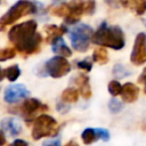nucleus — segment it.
I'll return each mask as SVG.
<instances>
[{
    "instance_id": "nucleus-1",
    "label": "nucleus",
    "mask_w": 146,
    "mask_h": 146,
    "mask_svg": "<svg viewBox=\"0 0 146 146\" xmlns=\"http://www.w3.org/2000/svg\"><path fill=\"white\" fill-rule=\"evenodd\" d=\"M36 29L38 23L30 19L27 22L17 24L9 30L8 39L19 54L30 56L39 51L42 36L39 32H36Z\"/></svg>"
},
{
    "instance_id": "nucleus-2",
    "label": "nucleus",
    "mask_w": 146,
    "mask_h": 146,
    "mask_svg": "<svg viewBox=\"0 0 146 146\" xmlns=\"http://www.w3.org/2000/svg\"><path fill=\"white\" fill-rule=\"evenodd\" d=\"M91 42L102 47H108L114 50H120L124 47V34L120 26H108L103 22L96 32H94Z\"/></svg>"
},
{
    "instance_id": "nucleus-3",
    "label": "nucleus",
    "mask_w": 146,
    "mask_h": 146,
    "mask_svg": "<svg viewBox=\"0 0 146 146\" xmlns=\"http://www.w3.org/2000/svg\"><path fill=\"white\" fill-rule=\"evenodd\" d=\"M50 13L54 16L63 17L66 24H75L80 21L83 14H86V1L72 0L67 3H62L51 8Z\"/></svg>"
},
{
    "instance_id": "nucleus-4",
    "label": "nucleus",
    "mask_w": 146,
    "mask_h": 146,
    "mask_svg": "<svg viewBox=\"0 0 146 146\" xmlns=\"http://www.w3.org/2000/svg\"><path fill=\"white\" fill-rule=\"evenodd\" d=\"M36 11H38V7H36L35 3H33L29 0H19L17 2H15L6 11V14H3V16H1V18H0V29L2 30L5 26L15 23L19 18H22L26 15L35 14Z\"/></svg>"
},
{
    "instance_id": "nucleus-5",
    "label": "nucleus",
    "mask_w": 146,
    "mask_h": 146,
    "mask_svg": "<svg viewBox=\"0 0 146 146\" xmlns=\"http://www.w3.org/2000/svg\"><path fill=\"white\" fill-rule=\"evenodd\" d=\"M57 132H58V123L50 115L41 114L33 122L32 138L34 140H39L44 137L56 136Z\"/></svg>"
},
{
    "instance_id": "nucleus-6",
    "label": "nucleus",
    "mask_w": 146,
    "mask_h": 146,
    "mask_svg": "<svg viewBox=\"0 0 146 146\" xmlns=\"http://www.w3.org/2000/svg\"><path fill=\"white\" fill-rule=\"evenodd\" d=\"M94 31L87 24H79L74 26L70 31V39L72 47L80 52H84L88 50L91 38H92Z\"/></svg>"
},
{
    "instance_id": "nucleus-7",
    "label": "nucleus",
    "mask_w": 146,
    "mask_h": 146,
    "mask_svg": "<svg viewBox=\"0 0 146 146\" xmlns=\"http://www.w3.org/2000/svg\"><path fill=\"white\" fill-rule=\"evenodd\" d=\"M43 71H44L46 75L58 79V78H62V76L66 75L67 73H70L71 64L68 63L66 57L58 55V56H55L46 62V64L43 66Z\"/></svg>"
},
{
    "instance_id": "nucleus-8",
    "label": "nucleus",
    "mask_w": 146,
    "mask_h": 146,
    "mask_svg": "<svg viewBox=\"0 0 146 146\" xmlns=\"http://www.w3.org/2000/svg\"><path fill=\"white\" fill-rule=\"evenodd\" d=\"M130 60L136 66L141 65L146 62V34L144 32L138 33L135 39Z\"/></svg>"
},
{
    "instance_id": "nucleus-9",
    "label": "nucleus",
    "mask_w": 146,
    "mask_h": 146,
    "mask_svg": "<svg viewBox=\"0 0 146 146\" xmlns=\"http://www.w3.org/2000/svg\"><path fill=\"white\" fill-rule=\"evenodd\" d=\"M48 110V106L42 104L39 99H35V98H27L23 102V104L19 106L18 108V112L19 114L26 120V121H30L32 119H34L35 114L41 112V111H47Z\"/></svg>"
},
{
    "instance_id": "nucleus-10",
    "label": "nucleus",
    "mask_w": 146,
    "mask_h": 146,
    "mask_svg": "<svg viewBox=\"0 0 146 146\" xmlns=\"http://www.w3.org/2000/svg\"><path fill=\"white\" fill-rule=\"evenodd\" d=\"M29 95V90L24 84H11L8 86L3 94V99L7 103H16L21 99L26 98Z\"/></svg>"
},
{
    "instance_id": "nucleus-11",
    "label": "nucleus",
    "mask_w": 146,
    "mask_h": 146,
    "mask_svg": "<svg viewBox=\"0 0 146 146\" xmlns=\"http://www.w3.org/2000/svg\"><path fill=\"white\" fill-rule=\"evenodd\" d=\"M81 138L86 145L92 144L98 139L107 141L110 139V132H108V130H106L104 128H96V129L95 128H87L81 133Z\"/></svg>"
},
{
    "instance_id": "nucleus-12",
    "label": "nucleus",
    "mask_w": 146,
    "mask_h": 146,
    "mask_svg": "<svg viewBox=\"0 0 146 146\" xmlns=\"http://www.w3.org/2000/svg\"><path fill=\"white\" fill-rule=\"evenodd\" d=\"M72 81L75 83V86L78 87L79 92L81 94V96L84 99H89L92 95L91 92V88H90V82H89V78L86 74H78L76 76H74L72 79Z\"/></svg>"
},
{
    "instance_id": "nucleus-13",
    "label": "nucleus",
    "mask_w": 146,
    "mask_h": 146,
    "mask_svg": "<svg viewBox=\"0 0 146 146\" xmlns=\"http://www.w3.org/2000/svg\"><path fill=\"white\" fill-rule=\"evenodd\" d=\"M138 95H139V88L136 84H133L131 82H128V83L122 86L121 97H122L123 102H125V103H133V102L137 100Z\"/></svg>"
},
{
    "instance_id": "nucleus-14",
    "label": "nucleus",
    "mask_w": 146,
    "mask_h": 146,
    "mask_svg": "<svg viewBox=\"0 0 146 146\" xmlns=\"http://www.w3.org/2000/svg\"><path fill=\"white\" fill-rule=\"evenodd\" d=\"M1 128L9 133L11 137H16L22 132V125L18 122V120L14 117H6L1 121Z\"/></svg>"
},
{
    "instance_id": "nucleus-15",
    "label": "nucleus",
    "mask_w": 146,
    "mask_h": 146,
    "mask_svg": "<svg viewBox=\"0 0 146 146\" xmlns=\"http://www.w3.org/2000/svg\"><path fill=\"white\" fill-rule=\"evenodd\" d=\"M44 31L47 33L46 42L51 43L57 38H60L64 33H66L67 30H66V27L64 25H60V26H57V25H47V26H44Z\"/></svg>"
},
{
    "instance_id": "nucleus-16",
    "label": "nucleus",
    "mask_w": 146,
    "mask_h": 146,
    "mask_svg": "<svg viewBox=\"0 0 146 146\" xmlns=\"http://www.w3.org/2000/svg\"><path fill=\"white\" fill-rule=\"evenodd\" d=\"M51 44H52V47H51L52 48V51L55 54H57L59 56H64V57H70L72 55L71 49L66 46V43L62 39V36L60 38H57L55 41H52Z\"/></svg>"
},
{
    "instance_id": "nucleus-17",
    "label": "nucleus",
    "mask_w": 146,
    "mask_h": 146,
    "mask_svg": "<svg viewBox=\"0 0 146 146\" xmlns=\"http://www.w3.org/2000/svg\"><path fill=\"white\" fill-rule=\"evenodd\" d=\"M79 94L80 92L78 89L73 87H68L62 92V100L65 103H75L79 99Z\"/></svg>"
},
{
    "instance_id": "nucleus-18",
    "label": "nucleus",
    "mask_w": 146,
    "mask_h": 146,
    "mask_svg": "<svg viewBox=\"0 0 146 146\" xmlns=\"http://www.w3.org/2000/svg\"><path fill=\"white\" fill-rule=\"evenodd\" d=\"M92 59L94 62L103 65V64H106L108 62V54L106 51V49L104 47H99L97 49L94 50V54H92Z\"/></svg>"
},
{
    "instance_id": "nucleus-19",
    "label": "nucleus",
    "mask_w": 146,
    "mask_h": 146,
    "mask_svg": "<svg viewBox=\"0 0 146 146\" xmlns=\"http://www.w3.org/2000/svg\"><path fill=\"white\" fill-rule=\"evenodd\" d=\"M3 73H5V76L10 81V82H14L16 81L19 75H21V68L18 65H11L9 67H7L6 70H3Z\"/></svg>"
},
{
    "instance_id": "nucleus-20",
    "label": "nucleus",
    "mask_w": 146,
    "mask_h": 146,
    "mask_svg": "<svg viewBox=\"0 0 146 146\" xmlns=\"http://www.w3.org/2000/svg\"><path fill=\"white\" fill-rule=\"evenodd\" d=\"M108 92L112 95V96H117V95H121L122 92V86L119 81L116 80H112L110 83H108Z\"/></svg>"
},
{
    "instance_id": "nucleus-21",
    "label": "nucleus",
    "mask_w": 146,
    "mask_h": 146,
    "mask_svg": "<svg viewBox=\"0 0 146 146\" xmlns=\"http://www.w3.org/2000/svg\"><path fill=\"white\" fill-rule=\"evenodd\" d=\"M16 56V49L14 48H3L0 49V62L11 59Z\"/></svg>"
},
{
    "instance_id": "nucleus-22",
    "label": "nucleus",
    "mask_w": 146,
    "mask_h": 146,
    "mask_svg": "<svg viewBox=\"0 0 146 146\" xmlns=\"http://www.w3.org/2000/svg\"><path fill=\"white\" fill-rule=\"evenodd\" d=\"M113 74H114L115 76H117V78H124V76L129 75L130 72H129L124 66H122L121 64H116V65L113 67Z\"/></svg>"
},
{
    "instance_id": "nucleus-23",
    "label": "nucleus",
    "mask_w": 146,
    "mask_h": 146,
    "mask_svg": "<svg viewBox=\"0 0 146 146\" xmlns=\"http://www.w3.org/2000/svg\"><path fill=\"white\" fill-rule=\"evenodd\" d=\"M137 15H143L146 11V0H135V8Z\"/></svg>"
},
{
    "instance_id": "nucleus-24",
    "label": "nucleus",
    "mask_w": 146,
    "mask_h": 146,
    "mask_svg": "<svg viewBox=\"0 0 146 146\" xmlns=\"http://www.w3.org/2000/svg\"><path fill=\"white\" fill-rule=\"evenodd\" d=\"M108 108L112 113H119L121 110H122V103L116 100V99H111L110 103H108Z\"/></svg>"
},
{
    "instance_id": "nucleus-25",
    "label": "nucleus",
    "mask_w": 146,
    "mask_h": 146,
    "mask_svg": "<svg viewBox=\"0 0 146 146\" xmlns=\"http://www.w3.org/2000/svg\"><path fill=\"white\" fill-rule=\"evenodd\" d=\"M76 66H78L80 70H83V71H87V72L91 71V68H92V64H91V62L89 60V58H86V59H83V60L76 62Z\"/></svg>"
},
{
    "instance_id": "nucleus-26",
    "label": "nucleus",
    "mask_w": 146,
    "mask_h": 146,
    "mask_svg": "<svg viewBox=\"0 0 146 146\" xmlns=\"http://www.w3.org/2000/svg\"><path fill=\"white\" fill-rule=\"evenodd\" d=\"M96 8V3L94 0H88L86 1V14L87 15H92Z\"/></svg>"
},
{
    "instance_id": "nucleus-27",
    "label": "nucleus",
    "mask_w": 146,
    "mask_h": 146,
    "mask_svg": "<svg viewBox=\"0 0 146 146\" xmlns=\"http://www.w3.org/2000/svg\"><path fill=\"white\" fill-rule=\"evenodd\" d=\"M68 110H70V106L65 105V102L62 100V103L57 104V111L59 113H66V112H68Z\"/></svg>"
},
{
    "instance_id": "nucleus-28",
    "label": "nucleus",
    "mask_w": 146,
    "mask_h": 146,
    "mask_svg": "<svg viewBox=\"0 0 146 146\" xmlns=\"http://www.w3.org/2000/svg\"><path fill=\"white\" fill-rule=\"evenodd\" d=\"M42 146H62L60 145V139H52V140H47L42 144Z\"/></svg>"
},
{
    "instance_id": "nucleus-29",
    "label": "nucleus",
    "mask_w": 146,
    "mask_h": 146,
    "mask_svg": "<svg viewBox=\"0 0 146 146\" xmlns=\"http://www.w3.org/2000/svg\"><path fill=\"white\" fill-rule=\"evenodd\" d=\"M120 3L125 7V8H130V9H133L135 7V0H119Z\"/></svg>"
},
{
    "instance_id": "nucleus-30",
    "label": "nucleus",
    "mask_w": 146,
    "mask_h": 146,
    "mask_svg": "<svg viewBox=\"0 0 146 146\" xmlns=\"http://www.w3.org/2000/svg\"><path fill=\"white\" fill-rule=\"evenodd\" d=\"M8 146H29V145H27V143H26L25 140H23V139H16V140H14L11 144H9Z\"/></svg>"
},
{
    "instance_id": "nucleus-31",
    "label": "nucleus",
    "mask_w": 146,
    "mask_h": 146,
    "mask_svg": "<svg viewBox=\"0 0 146 146\" xmlns=\"http://www.w3.org/2000/svg\"><path fill=\"white\" fill-rule=\"evenodd\" d=\"M138 82H139V83H144V84H146V67L143 70L141 74L139 75V78H138Z\"/></svg>"
},
{
    "instance_id": "nucleus-32",
    "label": "nucleus",
    "mask_w": 146,
    "mask_h": 146,
    "mask_svg": "<svg viewBox=\"0 0 146 146\" xmlns=\"http://www.w3.org/2000/svg\"><path fill=\"white\" fill-rule=\"evenodd\" d=\"M6 144V137L3 135V132L0 130V146H3Z\"/></svg>"
},
{
    "instance_id": "nucleus-33",
    "label": "nucleus",
    "mask_w": 146,
    "mask_h": 146,
    "mask_svg": "<svg viewBox=\"0 0 146 146\" xmlns=\"http://www.w3.org/2000/svg\"><path fill=\"white\" fill-rule=\"evenodd\" d=\"M64 146H79V144H78L75 140H70V141H67Z\"/></svg>"
},
{
    "instance_id": "nucleus-34",
    "label": "nucleus",
    "mask_w": 146,
    "mask_h": 146,
    "mask_svg": "<svg viewBox=\"0 0 146 146\" xmlns=\"http://www.w3.org/2000/svg\"><path fill=\"white\" fill-rule=\"evenodd\" d=\"M3 76H5V73H3V71H2L1 67H0V81L3 79Z\"/></svg>"
},
{
    "instance_id": "nucleus-35",
    "label": "nucleus",
    "mask_w": 146,
    "mask_h": 146,
    "mask_svg": "<svg viewBox=\"0 0 146 146\" xmlns=\"http://www.w3.org/2000/svg\"><path fill=\"white\" fill-rule=\"evenodd\" d=\"M145 92H146V87H145Z\"/></svg>"
},
{
    "instance_id": "nucleus-36",
    "label": "nucleus",
    "mask_w": 146,
    "mask_h": 146,
    "mask_svg": "<svg viewBox=\"0 0 146 146\" xmlns=\"http://www.w3.org/2000/svg\"><path fill=\"white\" fill-rule=\"evenodd\" d=\"M0 2H1V0H0Z\"/></svg>"
}]
</instances>
